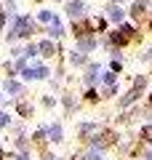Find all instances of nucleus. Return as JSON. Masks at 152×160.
Returning <instances> with one entry per match:
<instances>
[{
	"mask_svg": "<svg viewBox=\"0 0 152 160\" xmlns=\"http://www.w3.org/2000/svg\"><path fill=\"white\" fill-rule=\"evenodd\" d=\"M45 75H48L45 67H32V69L27 67V69H24V78H27V80H43Z\"/></svg>",
	"mask_w": 152,
	"mask_h": 160,
	"instance_id": "obj_1",
	"label": "nucleus"
},
{
	"mask_svg": "<svg viewBox=\"0 0 152 160\" xmlns=\"http://www.w3.org/2000/svg\"><path fill=\"white\" fill-rule=\"evenodd\" d=\"M67 13H69V16H72V19H80V16H83V13H85V6H83V3H80V0H72V3H69V6H67Z\"/></svg>",
	"mask_w": 152,
	"mask_h": 160,
	"instance_id": "obj_2",
	"label": "nucleus"
},
{
	"mask_svg": "<svg viewBox=\"0 0 152 160\" xmlns=\"http://www.w3.org/2000/svg\"><path fill=\"white\" fill-rule=\"evenodd\" d=\"M48 136H51V142H62V128L53 123V126H51V131H48Z\"/></svg>",
	"mask_w": 152,
	"mask_h": 160,
	"instance_id": "obj_3",
	"label": "nucleus"
},
{
	"mask_svg": "<svg viewBox=\"0 0 152 160\" xmlns=\"http://www.w3.org/2000/svg\"><path fill=\"white\" fill-rule=\"evenodd\" d=\"M109 19H112V22H120V19H123V11H120L118 6H112L109 8Z\"/></svg>",
	"mask_w": 152,
	"mask_h": 160,
	"instance_id": "obj_4",
	"label": "nucleus"
},
{
	"mask_svg": "<svg viewBox=\"0 0 152 160\" xmlns=\"http://www.w3.org/2000/svg\"><path fill=\"white\" fill-rule=\"evenodd\" d=\"M94 46H96V43H94V40H91V38L80 40V48H83V51H91V48H94Z\"/></svg>",
	"mask_w": 152,
	"mask_h": 160,
	"instance_id": "obj_5",
	"label": "nucleus"
},
{
	"mask_svg": "<svg viewBox=\"0 0 152 160\" xmlns=\"http://www.w3.org/2000/svg\"><path fill=\"white\" fill-rule=\"evenodd\" d=\"M40 51L48 56V53H53V46H51V43H40Z\"/></svg>",
	"mask_w": 152,
	"mask_h": 160,
	"instance_id": "obj_6",
	"label": "nucleus"
},
{
	"mask_svg": "<svg viewBox=\"0 0 152 160\" xmlns=\"http://www.w3.org/2000/svg\"><path fill=\"white\" fill-rule=\"evenodd\" d=\"M8 91H11V93H19V91H22V86H19V83H8Z\"/></svg>",
	"mask_w": 152,
	"mask_h": 160,
	"instance_id": "obj_7",
	"label": "nucleus"
},
{
	"mask_svg": "<svg viewBox=\"0 0 152 160\" xmlns=\"http://www.w3.org/2000/svg\"><path fill=\"white\" fill-rule=\"evenodd\" d=\"M19 160H29V158H27V155H22V158H19Z\"/></svg>",
	"mask_w": 152,
	"mask_h": 160,
	"instance_id": "obj_8",
	"label": "nucleus"
},
{
	"mask_svg": "<svg viewBox=\"0 0 152 160\" xmlns=\"http://www.w3.org/2000/svg\"><path fill=\"white\" fill-rule=\"evenodd\" d=\"M0 160H3V149H0Z\"/></svg>",
	"mask_w": 152,
	"mask_h": 160,
	"instance_id": "obj_9",
	"label": "nucleus"
}]
</instances>
